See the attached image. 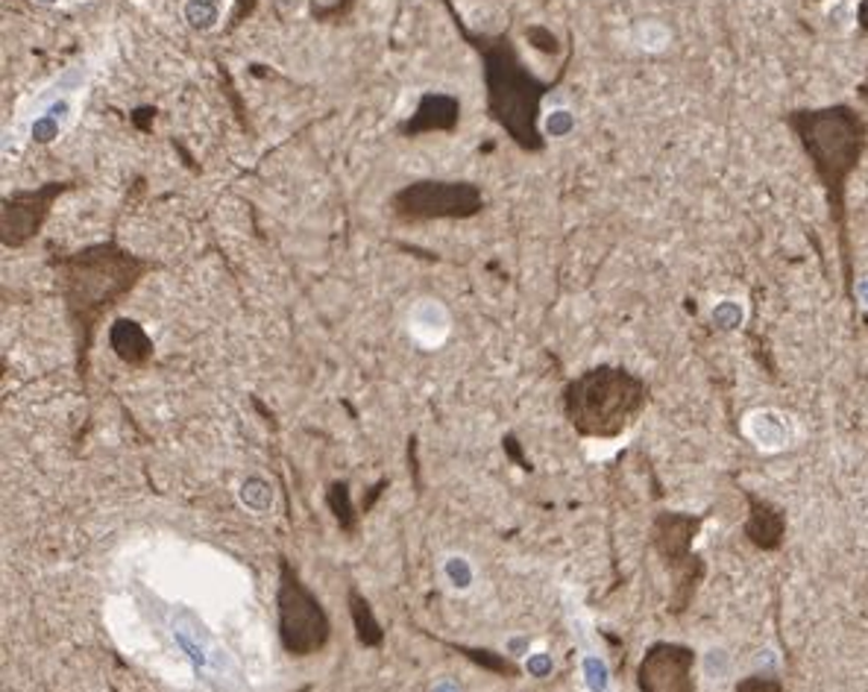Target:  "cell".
I'll return each instance as SVG.
<instances>
[{
	"mask_svg": "<svg viewBox=\"0 0 868 692\" xmlns=\"http://www.w3.org/2000/svg\"><path fill=\"white\" fill-rule=\"evenodd\" d=\"M746 434L754 440V446L763 452H781L793 443V429L784 414L775 411H754L748 414Z\"/></svg>",
	"mask_w": 868,
	"mask_h": 692,
	"instance_id": "obj_10",
	"label": "cell"
},
{
	"mask_svg": "<svg viewBox=\"0 0 868 692\" xmlns=\"http://www.w3.org/2000/svg\"><path fill=\"white\" fill-rule=\"evenodd\" d=\"M449 7V0H443ZM452 24L464 36L481 59V80H485L487 118L504 130V135L514 141L525 153L546 151V139L540 130V106L543 97L551 92V85L528 71L520 57L511 33H473L457 19V12L449 7Z\"/></svg>",
	"mask_w": 868,
	"mask_h": 692,
	"instance_id": "obj_2",
	"label": "cell"
},
{
	"mask_svg": "<svg viewBox=\"0 0 868 692\" xmlns=\"http://www.w3.org/2000/svg\"><path fill=\"white\" fill-rule=\"evenodd\" d=\"M74 186V179H50L38 188H19V191L3 196V206H0V241H3V247L7 250L27 247L41 232V226L53 212V203Z\"/></svg>",
	"mask_w": 868,
	"mask_h": 692,
	"instance_id": "obj_7",
	"label": "cell"
},
{
	"mask_svg": "<svg viewBox=\"0 0 868 692\" xmlns=\"http://www.w3.org/2000/svg\"><path fill=\"white\" fill-rule=\"evenodd\" d=\"M280 643L290 657L320 655L332 640V619L320 599L299 578L297 566L282 558L280 563Z\"/></svg>",
	"mask_w": 868,
	"mask_h": 692,
	"instance_id": "obj_6",
	"label": "cell"
},
{
	"mask_svg": "<svg viewBox=\"0 0 868 692\" xmlns=\"http://www.w3.org/2000/svg\"><path fill=\"white\" fill-rule=\"evenodd\" d=\"M396 224L420 226L435 220H469L485 212V194L469 179H414L388 200Z\"/></svg>",
	"mask_w": 868,
	"mask_h": 692,
	"instance_id": "obj_5",
	"label": "cell"
},
{
	"mask_svg": "<svg viewBox=\"0 0 868 692\" xmlns=\"http://www.w3.org/2000/svg\"><path fill=\"white\" fill-rule=\"evenodd\" d=\"M461 121V100L452 94H426L417 112L400 123V135L417 139L423 132H452Z\"/></svg>",
	"mask_w": 868,
	"mask_h": 692,
	"instance_id": "obj_9",
	"label": "cell"
},
{
	"mask_svg": "<svg viewBox=\"0 0 868 692\" xmlns=\"http://www.w3.org/2000/svg\"><path fill=\"white\" fill-rule=\"evenodd\" d=\"M50 264L57 271L59 297L66 302L74 335L76 373L85 384L94 337L104 318L139 288L144 276L159 271V264L123 250L118 241L92 243L76 253H53Z\"/></svg>",
	"mask_w": 868,
	"mask_h": 692,
	"instance_id": "obj_1",
	"label": "cell"
},
{
	"mask_svg": "<svg viewBox=\"0 0 868 692\" xmlns=\"http://www.w3.org/2000/svg\"><path fill=\"white\" fill-rule=\"evenodd\" d=\"M701 666H704V675H708L710 681H725L730 672H734V657H730L728 648H708L704 652V660H701Z\"/></svg>",
	"mask_w": 868,
	"mask_h": 692,
	"instance_id": "obj_13",
	"label": "cell"
},
{
	"mask_svg": "<svg viewBox=\"0 0 868 692\" xmlns=\"http://www.w3.org/2000/svg\"><path fill=\"white\" fill-rule=\"evenodd\" d=\"M109 341H112V349L118 353L121 361L127 365H147L150 356H153V344H150L147 332L135 323V320H118L109 332Z\"/></svg>",
	"mask_w": 868,
	"mask_h": 692,
	"instance_id": "obj_11",
	"label": "cell"
},
{
	"mask_svg": "<svg viewBox=\"0 0 868 692\" xmlns=\"http://www.w3.org/2000/svg\"><path fill=\"white\" fill-rule=\"evenodd\" d=\"M786 121L807 153L816 177L828 191L833 215L842 224L845 188L868 144L866 118L854 106L836 104L824 106V109H795Z\"/></svg>",
	"mask_w": 868,
	"mask_h": 692,
	"instance_id": "obj_3",
	"label": "cell"
},
{
	"mask_svg": "<svg viewBox=\"0 0 868 692\" xmlns=\"http://www.w3.org/2000/svg\"><path fill=\"white\" fill-rule=\"evenodd\" d=\"M690 655L678 646H654L640 666V690L643 692H692Z\"/></svg>",
	"mask_w": 868,
	"mask_h": 692,
	"instance_id": "obj_8",
	"label": "cell"
},
{
	"mask_svg": "<svg viewBox=\"0 0 868 692\" xmlns=\"http://www.w3.org/2000/svg\"><path fill=\"white\" fill-rule=\"evenodd\" d=\"M349 613H353L358 643H361V646H370V648L382 646L384 643L382 625L376 622L373 610H370V601H367L355 587L349 589Z\"/></svg>",
	"mask_w": 868,
	"mask_h": 692,
	"instance_id": "obj_12",
	"label": "cell"
},
{
	"mask_svg": "<svg viewBox=\"0 0 868 692\" xmlns=\"http://www.w3.org/2000/svg\"><path fill=\"white\" fill-rule=\"evenodd\" d=\"M649 403V387L626 367H593L563 391V414L584 438L614 440L631 429Z\"/></svg>",
	"mask_w": 868,
	"mask_h": 692,
	"instance_id": "obj_4",
	"label": "cell"
}]
</instances>
